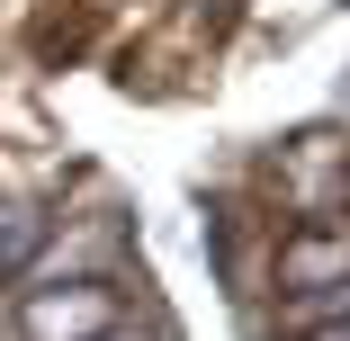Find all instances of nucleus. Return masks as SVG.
<instances>
[{
	"label": "nucleus",
	"instance_id": "nucleus-1",
	"mask_svg": "<svg viewBox=\"0 0 350 341\" xmlns=\"http://www.w3.org/2000/svg\"><path fill=\"white\" fill-rule=\"evenodd\" d=\"M108 288H36L27 297V341H99L108 332Z\"/></svg>",
	"mask_w": 350,
	"mask_h": 341
},
{
	"label": "nucleus",
	"instance_id": "nucleus-2",
	"mask_svg": "<svg viewBox=\"0 0 350 341\" xmlns=\"http://www.w3.org/2000/svg\"><path fill=\"white\" fill-rule=\"evenodd\" d=\"M350 279V234H297L288 251H278V288H341Z\"/></svg>",
	"mask_w": 350,
	"mask_h": 341
},
{
	"label": "nucleus",
	"instance_id": "nucleus-3",
	"mask_svg": "<svg viewBox=\"0 0 350 341\" xmlns=\"http://www.w3.org/2000/svg\"><path fill=\"white\" fill-rule=\"evenodd\" d=\"M36 251H45V216H36V207H0V279L27 269Z\"/></svg>",
	"mask_w": 350,
	"mask_h": 341
},
{
	"label": "nucleus",
	"instance_id": "nucleus-4",
	"mask_svg": "<svg viewBox=\"0 0 350 341\" xmlns=\"http://www.w3.org/2000/svg\"><path fill=\"white\" fill-rule=\"evenodd\" d=\"M314 341H350V314H341V323H323V332H314Z\"/></svg>",
	"mask_w": 350,
	"mask_h": 341
},
{
	"label": "nucleus",
	"instance_id": "nucleus-5",
	"mask_svg": "<svg viewBox=\"0 0 350 341\" xmlns=\"http://www.w3.org/2000/svg\"><path fill=\"white\" fill-rule=\"evenodd\" d=\"M341 305H350V279H341Z\"/></svg>",
	"mask_w": 350,
	"mask_h": 341
},
{
	"label": "nucleus",
	"instance_id": "nucleus-6",
	"mask_svg": "<svg viewBox=\"0 0 350 341\" xmlns=\"http://www.w3.org/2000/svg\"><path fill=\"white\" fill-rule=\"evenodd\" d=\"M99 341H126V332H99Z\"/></svg>",
	"mask_w": 350,
	"mask_h": 341
}]
</instances>
